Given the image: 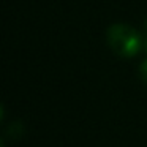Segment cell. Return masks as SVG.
<instances>
[{"label":"cell","instance_id":"3","mask_svg":"<svg viewBox=\"0 0 147 147\" xmlns=\"http://www.w3.org/2000/svg\"><path fill=\"white\" fill-rule=\"evenodd\" d=\"M144 46H146V51H147V36H146V41H144Z\"/></svg>","mask_w":147,"mask_h":147},{"label":"cell","instance_id":"4","mask_svg":"<svg viewBox=\"0 0 147 147\" xmlns=\"http://www.w3.org/2000/svg\"><path fill=\"white\" fill-rule=\"evenodd\" d=\"M146 30H147V21H146Z\"/></svg>","mask_w":147,"mask_h":147},{"label":"cell","instance_id":"1","mask_svg":"<svg viewBox=\"0 0 147 147\" xmlns=\"http://www.w3.org/2000/svg\"><path fill=\"white\" fill-rule=\"evenodd\" d=\"M108 45L120 57H134L142 46L139 33L127 24H114L106 33Z\"/></svg>","mask_w":147,"mask_h":147},{"label":"cell","instance_id":"2","mask_svg":"<svg viewBox=\"0 0 147 147\" xmlns=\"http://www.w3.org/2000/svg\"><path fill=\"white\" fill-rule=\"evenodd\" d=\"M139 74H141V79H142L144 84H147V59L141 63L139 67Z\"/></svg>","mask_w":147,"mask_h":147}]
</instances>
